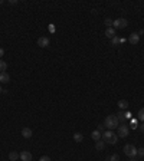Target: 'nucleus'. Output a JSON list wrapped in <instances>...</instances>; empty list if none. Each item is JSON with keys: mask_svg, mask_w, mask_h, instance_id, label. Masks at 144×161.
I'll return each mask as SVG.
<instances>
[{"mask_svg": "<svg viewBox=\"0 0 144 161\" xmlns=\"http://www.w3.org/2000/svg\"><path fill=\"white\" fill-rule=\"evenodd\" d=\"M105 161H111V160H109V158H105Z\"/></svg>", "mask_w": 144, "mask_h": 161, "instance_id": "2f4dec72", "label": "nucleus"}, {"mask_svg": "<svg viewBox=\"0 0 144 161\" xmlns=\"http://www.w3.org/2000/svg\"><path fill=\"white\" fill-rule=\"evenodd\" d=\"M19 155H20V160L22 161H32V154L29 151H22Z\"/></svg>", "mask_w": 144, "mask_h": 161, "instance_id": "6e6552de", "label": "nucleus"}, {"mask_svg": "<svg viewBox=\"0 0 144 161\" xmlns=\"http://www.w3.org/2000/svg\"><path fill=\"white\" fill-rule=\"evenodd\" d=\"M128 42H130L131 45H137V43L140 42V35H138L137 32L131 33V35L128 36Z\"/></svg>", "mask_w": 144, "mask_h": 161, "instance_id": "0eeeda50", "label": "nucleus"}, {"mask_svg": "<svg viewBox=\"0 0 144 161\" xmlns=\"http://www.w3.org/2000/svg\"><path fill=\"white\" fill-rule=\"evenodd\" d=\"M130 161H138V160H137V158H131Z\"/></svg>", "mask_w": 144, "mask_h": 161, "instance_id": "c756f323", "label": "nucleus"}, {"mask_svg": "<svg viewBox=\"0 0 144 161\" xmlns=\"http://www.w3.org/2000/svg\"><path fill=\"white\" fill-rule=\"evenodd\" d=\"M105 36L109 37V39H112V37L115 36V29H114V27H107V30H105Z\"/></svg>", "mask_w": 144, "mask_h": 161, "instance_id": "9b49d317", "label": "nucleus"}, {"mask_svg": "<svg viewBox=\"0 0 144 161\" xmlns=\"http://www.w3.org/2000/svg\"><path fill=\"white\" fill-rule=\"evenodd\" d=\"M117 143H118V135H115V134H114V135H112V138L109 140V143H108V144L114 145V144H117Z\"/></svg>", "mask_w": 144, "mask_h": 161, "instance_id": "6ab92c4d", "label": "nucleus"}, {"mask_svg": "<svg viewBox=\"0 0 144 161\" xmlns=\"http://www.w3.org/2000/svg\"><path fill=\"white\" fill-rule=\"evenodd\" d=\"M137 155H138V157H144V148L137 150Z\"/></svg>", "mask_w": 144, "mask_h": 161, "instance_id": "393cba45", "label": "nucleus"}, {"mask_svg": "<svg viewBox=\"0 0 144 161\" xmlns=\"http://www.w3.org/2000/svg\"><path fill=\"white\" fill-rule=\"evenodd\" d=\"M49 43H51V40H49V37H46V36H42V37L37 39V46H40V48H48Z\"/></svg>", "mask_w": 144, "mask_h": 161, "instance_id": "39448f33", "label": "nucleus"}, {"mask_svg": "<svg viewBox=\"0 0 144 161\" xmlns=\"http://www.w3.org/2000/svg\"><path fill=\"white\" fill-rule=\"evenodd\" d=\"M128 132H130V128L127 125L118 127V137H120V138H126L127 135H128Z\"/></svg>", "mask_w": 144, "mask_h": 161, "instance_id": "20e7f679", "label": "nucleus"}, {"mask_svg": "<svg viewBox=\"0 0 144 161\" xmlns=\"http://www.w3.org/2000/svg\"><path fill=\"white\" fill-rule=\"evenodd\" d=\"M104 128H105L104 125H98V131H100V132L102 134V132H104Z\"/></svg>", "mask_w": 144, "mask_h": 161, "instance_id": "bb28decb", "label": "nucleus"}, {"mask_svg": "<svg viewBox=\"0 0 144 161\" xmlns=\"http://www.w3.org/2000/svg\"><path fill=\"white\" fill-rule=\"evenodd\" d=\"M9 158H10V161H16L18 158H20V155H19L18 153H15V151H13V153H10V154H9Z\"/></svg>", "mask_w": 144, "mask_h": 161, "instance_id": "dca6fc26", "label": "nucleus"}, {"mask_svg": "<svg viewBox=\"0 0 144 161\" xmlns=\"http://www.w3.org/2000/svg\"><path fill=\"white\" fill-rule=\"evenodd\" d=\"M111 43H112L114 46H117V45L120 43V37H118V36H114V37L111 39Z\"/></svg>", "mask_w": 144, "mask_h": 161, "instance_id": "aec40b11", "label": "nucleus"}, {"mask_svg": "<svg viewBox=\"0 0 144 161\" xmlns=\"http://www.w3.org/2000/svg\"><path fill=\"white\" fill-rule=\"evenodd\" d=\"M6 68H7V63L0 59V72H6Z\"/></svg>", "mask_w": 144, "mask_h": 161, "instance_id": "a211bd4d", "label": "nucleus"}, {"mask_svg": "<svg viewBox=\"0 0 144 161\" xmlns=\"http://www.w3.org/2000/svg\"><path fill=\"white\" fill-rule=\"evenodd\" d=\"M112 135H114V132L111 131V129H108V131H104L102 134H101V140L104 141V143H109V140L112 138Z\"/></svg>", "mask_w": 144, "mask_h": 161, "instance_id": "423d86ee", "label": "nucleus"}, {"mask_svg": "<svg viewBox=\"0 0 144 161\" xmlns=\"http://www.w3.org/2000/svg\"><path fill=\"white\" fill-rule=\"evenodd\" d=\"M117 118H118V121L124 122V121H126V114H124V111H120V112H118V117H117Z\"/></svg>", "mask_w": 144, "mask_h": 161, "instance_id": "f3484780", "label": "nucleus"}, {"mask_svg": "<svg viewBox=\"0 0 144 161\" xmlns=\"http://www.w3.org/2000/svg\"><path fill=\"white\" fill-rule=\"evenodd\" d=\"M138 120L144 122V108H141V109L138 111Z\"/></svg>", "mask_w": 144, "mask_h": 161, "instance_id": "412c9836", "label": "nucleus"}, {"mask_svg": "<svg viewBox=\"0 0 144 161\" xmlns=\"http://www.w3.org/2000/svg\"><path fill=\"white\" fill-rule=\"evenodd\" d=\"M1 92H3V89H1V86H0V94H1Z\"/></svg>", "mask_w": 144, "mask_h": 161, "instance_id": "7c9ffc66", "label": "nucleus"}, {"mask_svg": "<svg viewBox=\"0 0 144 161\" xmlns=\"http://www.w3.org/2000/svg\"><path fill=\"white\" fill-rule=\"evenodd\" d=\"M104 147H105V143H104L102 140H100V141H95V148H97L98 151L104 150Z\"/></svg>", "mask_w": 144, "mask_h": 161, "instance_id": "ddd939ff", "label": "nucleus"}, {"mask_svg": "<svg viewBox=\"0 0 144 161\" xmlns=\"http://www.w3.org/2000/svg\"><path fill=\"white\" fill-rule=\"evenodd\" d=\"M109 160L111 161H120V157H118V154H112V155L109 157Z\"/></svg>", "mask_w": 144, "mask_h": 161, "instance_id": "5701e85b", "label": "nucleus"}, {"mask_svg": "<svg viewBox=\"0 0 144 161\" xmlns=\"http://www.w3.org/2000/svg\"><path fill=\"white\" fill-rule=\"evenodd\" d=\"M91 137H92V140H94V141H100V140H101V132H100L98 129H95V131H92Z\"/></svg>", "mask_w": 144, "mask_h": 161, "instance_id": "f8f14e48", "label": "nucleus"}, {"mask_svg": "<svg viewBox=\"0 0 144 161\" xmlns=\"http://www.w3.org/2000/svg\"><path fill=\"white\" fill-rule=\"evenodd\" d=\"M140 129H141V131H143V132H144V122H143V124H141V125H140Z\"/></svg>", "mask_w": 144, "mask_h": 161, "instance_id": "c85d7f7f", "label": "nucleus"}, {"mask_svg": "<svg viewBox=\"0 0 144 161\" xmlns=\"http://www.w3.org/2000/svg\"><path fill=\"white\" fill-rule=\"evenodd\" d=\"M3 55H4V49H1V48H0V58H1Z\"/></svg>", "mask_w": 144, "mask_h": 161, "instance_id": "cd10ccee", "label": "nucleus"}, {"mask_svg": "<svg viewBox=\"0 0 144 161\" xmlns=\"http://www.w3.org/2000/svg\"><path fill=\"white\" fill-rule=\"evenodd\" d=\"M112 22L114 20H111V19H105V26L107 27H112Z\"/></svg>", "mask_w": 144, "mask_h": 161, "instance_id": "4be33fe9", "label": "nucleus"}, {"mask_svg": "<svg viewBox=\"0 0 144 161\" xmlns=\"http://www.w3.org/2000/svg\"><path fill=\"white\" fill-rule=\"evenodd\" d=\"M32 134H33V132H32V129H30L29 127H25V128L22 129V137H23V138H32Z\"/></svg>", "mask_w": 144, "mask_h": 161, "instance_id": "1a4fd4ad", "label": "nucleus"}, {"mask_svg": "<svg viewBox=\"0 0 144 161\" xmlns=\"http://www.w3.org/2000/svg\"><path fill=\"white\" fill-rule=\"evenodd\" d=\"M127 25H128V20L124 18L117 19V20L112 22V27L114 29H124V27H127Z\"/></svg>", "mask_w": 144, "mask_h": 161, "instance_id": "7ed1b4c3", "label": "nucleus"}, {"mask_svg": "<svg viewBox=\"0 0 144 161\" xmlns=\"http://www.w3.org/2000/svg\"><path fill=\"white\" fill-rule=\"evenodd\" d=\"M124 154H126L127 157H130V158H134L137 155V148L133 144H127L126 147H124Z\"/></svg>", "mask_w": 144, "mask_h": 161, "instance_id": "f03ea898", "label": "nucleus"}, {"mask_svg": "<svg viewBox=\"0 0 144 161\" xmlns=\"http://www.w3.org/2000/svg\"><path fill=\"white\" fill-rule=\"evenodd\" d=\"M73 140H75L76 143H81V141L84 140V135H82L81 132H75V134H73Z\"/></svg>", "mask_w": 144, "mask_h": 161, "instance_id": "4468645a", "label": "nucleus"}, {"mask_svg": "<svg viewBox=\"0 0 144 161\" xmlns=\"http://www.w3.org/2000/svg\"><path fill=\"white\" fill-rule=\"evenodd\" d=\"M118 107L121 108V109H127L128 108V102H127L126 99H121V101H118Z\"/></svg>", "mask_w": 144, "mask_h": 161, "instance_id": "2eb2a0df", "label": "nucleus"}, {"mask_svg": "<svg viewBox=\"0 0 144 161\" xmlns=\"http://www.w3.org/2000/svg\"><path fill=\"white\" fill-rule=\"evenodd\" d=\"M105 127L108 129H115L118 128V118L115 115H108L105 118Z\"/></svg>", "mask_w": 144, "mask_h": 161, "instance_id": "f257e3e1", "label": "nucleus"}, {"mask_svg": "<svg viewBox=\"0 0 144 161\" xmlns=\"http://www.w3.org/2000/svg\"><path fill=\"white\" fill-rule=\"evenodd\" d=\"M10 81V76H9V73L7 72H0V82H3V84H7Z\"/></svg>", "mask_w": 144, "mask_h": 161, "instance_id": "9d476101", "label": "nucleus"}, {"mask_svg": "<svg viewBox=\"0 0 144 161\" xmlns=\"http://www.w3.org/2000/svg\"><path fill=\"white\" fill-rule=\"evenodd\" d=\"M124 114H126V120H131V117H133V114H131L130 111H124Z\"/></svg>", "mask_w": 144, "mask_h": 161, "instance_id": "b1692460", "label": "nucleus"}, {"mask_svg": "<svg viewBox=\"0 0 144 161\" xmlns=\"http://www.w3.org/2000/svg\"><path fill=\"white\" fill-rule=\"evenodd\" d=\"M39 161H51V158H49L48 155H42V157L39 158Z\"/></svg>", "mask_w": 144, "mask_h": 161, "instance_id": "a878e982", "label": "nucleus"}]
</instances>
